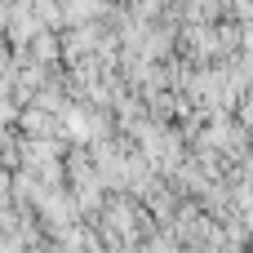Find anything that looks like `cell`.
<instances>
[{"mask_svg": "<svg viewBox=\"0 0 253 253\" xmlns=\"http://www.w3.org/2000/svg\"><path fill=\"white\" fill-rule=\"evenodd\" d=\"M191 253H218V249H191Z\"/></svg>", "mask_w": 253, "mask_h": 253, "instance_id": "obj_4", "label": "cell"}, {"mask_svg": "<svg viewBox=\"0 0 253 253\" xmlns=\"http://www.w3.org/2000/svg\"><path fill=\"white\" fill-rule=\"evenodd\" d=\"M142 253H178V245H173V240H165V236H156L151 245H142Z\"/></svg>", "mask_w": 253, "mask_h": 253, "instance_id": "obj_3", "label": "cell"}, {"mask_svg": "<svg viewBox=\"0 0 253 253\" xmlns=\"http://www.w3.org/2000/svg\"><path fill=\"white\" fill-rule=\"evenodd\" d=\"M27 49H31V62H40V67H49V62H58V36L53 31H36L31 40H27Z\"/></svg>", "mask_w": 253, "mask_h": 253, "instance_id": "obj_1", "label": "cell"}, {"mask_svg": "<svg viewBox=\"0 0 253 253\" xmlns=\"http://www.w3.org/2000/svg\"><path fill=\"white\" fill-rule=\"evenodd\" d=\"M98 9H102V0H58L62 22H89Z\"/></svg>", "mask_w": 253, "mask_h": 253, "instance_id": "obj_2", "label": "cell"}]
</instances>
